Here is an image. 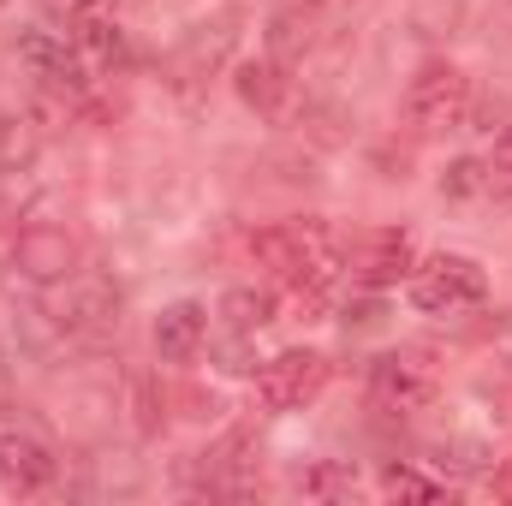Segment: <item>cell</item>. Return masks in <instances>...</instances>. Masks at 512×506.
Wrapping results in <instances>:
<instances>
[{
    "label": "cell",
    "mask_w": 512,
    "mask_h": 506,
    "mask_svg": "<svg viewBox=\"0 0 512 506\" xmlns=\"http://www.w3.org/2000/svg\"><path fill=\"white\" fill-rule=\"evenodd\" d=\"M322 30H328V0H280L268 12V54L292 66L322 42Z\"/></svg>",
    "instance_id": "obj_10"
},
{
    "label": "cell",
    "mask_w": 512,
    "mask_h": 506,
    "mask_svg": "<svg viewBox=\"0 0 512 506\" xmlns=\"http://www.w3.org/2000/svg\"><path fill=\"white\" fill-rule=\"evenodd\" d=\"M495 197H501V203L512 209V185H495Z\"/></svg>",
    "instance_id": "obj_23"
},
{
    "label": "cell",
    "mask_w": 512,
    "mask_h": 506,
    "mask_svg": "<svg viewBox=\"0 0 512 506\" xmlns=\"http://www.w3.org/2000/svg\"><path fill=\"white\" fill-rule=\"evenodd\" d=\"M18 60L30 66V78H42V84H48V90H60V96H84V90H90L84 48H78V42H66V36L18 30Z\"/></svg>",
    "instance_id": "obj_7"
},
{
    "label": "cell",
    "mask_w": 512,
    "mask_h": 506,
    "mask_svg": "<svg viewBox=\"0 0 512 506\" xmlns=\"http://www.w3.org/2000/svg\"><path fill=\"white\" fill-rule=\"evenodd\" d=\"M382 495L387 501H447V483H441V477H423V471H411V465H387Z\"/></svg>",
    "instance_id": "obj_18"
},
{
    "label": "cell",
    "mask_w": 512,
    "mask_h": 506,
    "mask_svg": "<svg viewBox=\"0 0 512 506\" xmlns=\"http://www.w3.org/2000/svg\"><path fill=\"white\" fill-rule=\"evenodd\" d=\"M6 143H12V120L0 114V155H6Z\"/></svg>",
    "instance_id": "obj_22"
},
{
    "label": "cell",
    "mask_w": 512,
    "mask_h": 506,
    "mask_svg": "<svg viewBox=\"0 0 512 506\" xmlns=\"http://www.w3.org/2000/svg\"><path fill=\"white\" fill-rule=\"evenodd\" d=\"M227 48H233V18H215V24H203V30H191V42L179 48V60H173V72H179V84H191V78H203V72H215L221 60H227Z\"/></svg>",
    "instance_id": "obj_15"
},
{
    "label": "cell",
    "mask_w": 512,
    "mask_h": 506,
    "mask_svg": "<svg viewBox=\"0 0 512 506\" xmlns=\"http://www.w3.org/2000/svg\"><path fill=\"white\" fill-rule=\"evenodd\" d=\"M298 489H304L310 501H358V471H352L346 459H316V465L298 477Z\"/></svg>",
    "instance_id": "obj_16"
},
{
    "label": "cell",
    "mask_w": 512,
    "mask_h": 506,
    "mask_svg": "<svg viewBox=\"0 0 512 506\" xmlns=\"http://www.w3.org/2000/svg\"><path fill=\"white\" fill-rule=\"evenodd\" d=\"M72 42L96 60H114L120 54V18H114V0H78L72 6Z\"/></svg>",
    "instance_id": "obj_14"
},
{
    "label": "cell",
    "mask_w": 512,
    "mask_h": 506,
    "mask_svg": "<svg viewBox=\"0 0 512 506\" xmlns=\"http://www.w3.org/2000/svg\"><path fill=\"white\" fill-rule=\"evenodd\" d=\"M489 489H495V501H507L512 506V453L495 465V477H489Z\"/></svg>",
    "instance_id": "obj_21"
},
{
    "label": "cell",
    "mask_w": 512,
    "mask_h": 506,
    "mask_svg": "<svg viewBox=\"0 0 512 506\" xmlns=\"http://www.w3.org/2000/svg\"><path fill=\"white\" fill-rule=\"evenodd\" d=\"M340 268L352 274V286H364V292H387V286H399V280H411V268H417V251H411V239L405 233H358L346 256H340Z\"/></svg>",
    "instance_id": "obj_6"
},
{
    "label": "cell",
    "mask_w": 512,
    "mask_h": 506,
    "mask_svg": "<svg viewBox=\"0 0 512 506\" xmlns=\"http://www.w3.org/2000/svg\"><path fill=\"white\" fill-rule=\"evenodd\" d=\"M12 268H18L24 280H36V286L72 280V274H78V239H72L66 227L36 221V227H24V233L12 239Z\"/></svg>",
    "instance_id": "obj_8"
},
{
    "label": "cell",
    "mask_w": 512,
    "mask_h": 506,
    "mask_svg": "<svg viewBox=\"0 0 512 506\" xmlns=\"http://www.w3.org/2000/svg\"><path fill=\"white\" fill-rule=\"evenodd\" d=\"M405 114L417 131H453L471 114V78L453 60H423L411 90H405Z\"/></svg>",
    "instance_id": "obj_3"
},
{
    "label": "cell",
    "mask_w": 512,
    "mask_h": 506,
    "mask_svg": "<svg viewBox=\"0 0 512 506\" xmlns=\"http://www.w3.org/2000/svg\"><path fill=\"white\" fill-rule=\"evenodd\" d=\"M405 286H411V304L423 316H453V310H471V304L489 298V274L459 251H441L429 262H417Z\"/></svg>",
    "instance_id": "obj_2"
},
{
    "label": "cell",
    "mask_w": 512,
    "mask_h": 506,
    "mask_svg": "<svg viewBox=\"0 0 512 506\" xmlns=\"http://www.w3.org/2000/svg\"><path fill=\"white\" fill-rule=\"evenodd\" d=\"M435 393H441V376H435V364L423 352H387V358H376V370H370V399L382 411H393V417L429 411Z\"/></svg>",
    "instance_id": "obj_5"
},
{
    "label": "cell",
    "mask_w": 512,
    "mask_h": 506,
    "mask_svg": "<svg viewBox=\"0 0 512 506\" xmlns=\"http://www.w3.org/2000/svg\"><path fill=\"white\" fill-rule=\"evenodd\" d=\"M334 376V364L322 358V352H310V346H292V352H280V358H268L262 370H256V399L268 405V411H298V405H310L322 387Z\"/></svg>",
    "instance_id": "obj_4"
},
{
    "label": "cell",
    "mask_w": 512,
    "mask_h": 506,
    "mask_svg": "<svg viewBox=\"0 0 512 506\" xmlns=\"http://www.w3.org/2000/svg\"><path fill=\"white\" fill-rule=\"evenodd\" d=\"M489 185H512V126L495 137V155H489Z\"/></svg>",
    "instance_id": "obj_20"
},
{
    "label": "cell",
    "mask_w": 512,
    "mask_h": 506,
    "mask_svg": "<svg viewBox=\"0 0 512 506\" xmlns=\"http://www.w3.org/2000/svg\"><path fill=\"white\" fill-rule=\"evenodd\" d=\"M233 84H239V102L256 108L262 120H286L292 114V78H286V66L274 60V54H262V60H245L239 72H233Z\"/></svg>",
    "instance_id": "obj_11"
},
{
    "label": "cell",
    "mask_w": 512,
    "mask_h": 506,
    "mask_svg": "<svg viewBox=\"0 0 512 506\" xmlns=\"http://www.w3.org/2000/svg\"><path fill=\"white\" fill-rule=\"evenodd\" d=\"M251 256L280 286H292V292H328V280H334L346 245L334 239L328 221H286V227L251 233Z\"/></svg>",
    "instance_id": "obj_1"
},
{
    "label": "cell",
    "mask_w": 512,
    "mask_h": 506,
    "mask_svg": "<svg viewBox=\"0 0 512 506\" xmlns=\"http://www.w3.org/2000/svg\"><path fill=\"white\" fill-rule=\"evenodd\" d=\"M114 322H120V292H108L102 280L78 286V292L60 304V328H72V334H102V328H114Z\"/></svg>",
    "instance_id": "obj_13"
},
{
    "label": "cell",
    "mask_w": 512,
    "mask_h": 506,
    "mask_svg": "<svg viewBox=\"0 0 512 506\" xmlns=\"http://www.w3.org/2000/svg\"><path fill=\"white\" fill-rule=\"evenodd\" d=\"M60 477V459H54V447L42 441V435H30V429H0V489L6 495H42L48 483Z\"/></svg>",
    "instance_id": "obj_9"
},
{
    "label": "cell",
    "mask_w": 512,
    "mask_h": 506,
    "mask_svg": "<svg viewBox=\"0 0 512 506\" xmlns=\"http://www.w3.org/2000/svg\"><path fill=\"white\" fill-rule=\"evenodd\" d=\"M483 185H489V161H453L447 179H441L447 197H471V191H483Z\"/></svg>",
    "instance_id": "obj_19"
},
{
    "label": "cell",
    "mask_w": 512,
    "mask_h": 506,
    "mask_svg": "<svg viewBox=\"0 0 512 506\" xmlns=\"http://www.w3.org/2000/svg\"><path fill=\"white\" fill-rule=\"evenodd\" d=\"M203 340H209V310H203V304L179 298V304H167V310L155 316V352H161L167 364H191V358L203 352Z\"/></svg>",
    "instance_id": "obj_12"
},
{
    "label": "cell",
    "mask_w": 512,
    "mask_h": 506,
    "mask_svg": "<svg viewBox=\"0 0 512 506\" xmlns=\"http://www.w3.org/2000/svg\"><path fill=\"white\" fill-rule=\"evenodd\" d=\"M221 316H227V328H233V334H256V328H268V322H274V298H268V292H256V286H239V292H227V298H221Z\"/></svg>",
    "instance_id": "obj_17"
}]
</instances>
